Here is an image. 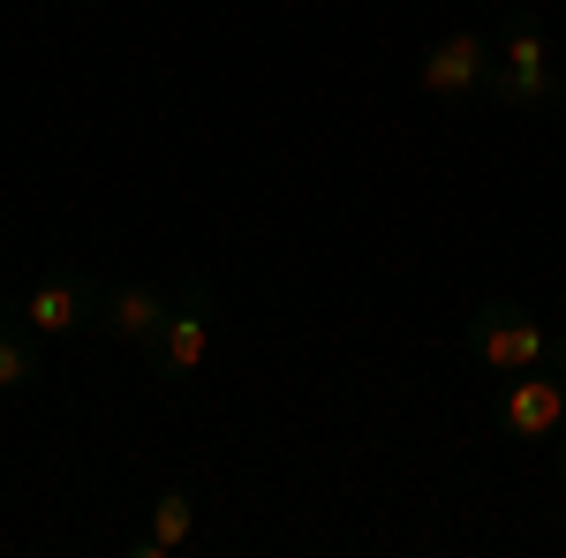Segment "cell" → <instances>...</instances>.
<instances>
[{"mask_svg": "<svg viewBox=\"0 0 566 558\" xmlns=\"http://www.w3.org/2000/svg\"><path fill=\"white\" fill-rule=\"evenodd\" d=\"M469 355H476L483 370H536V362H559L566 370V333H544L536 317H528L522 302H476L469 309Z\"/></svg>", "mask_w": 566, "mask_h": 558, "instance_id": "obj_1", "label": "cell"}, {"mask_svg": "<svg viewBox=\"0 0 566 558\" xmlns=\"http://www.w3.org/2000/svg\"><path fill=\"white\" fill-rule=\"evenodd\" d=\"M491 98H499V106H522V114H536V106H559V98H566L559 61H552V39H544V23H536L528 8H514V15H506Z\"/></svg>", "mask_w": 566, "mask_h": 558, "instance_id": "obj_2", "label": "cell"}, {"mask_svg": "<svg viewBox=\"0 0 566 558\" xmlns=\"http://www.w3.org/2000/svg\"><path fill=\"white\" fill-rule=\"evenodd\" d=\"M91 317H98V287H91L84 272H45L23 295L0 302V325H23L39 340H69V333H84Z\"/></svg>", "mask_w": 566, "mask_h": 558, "instance_id": "obj_3", "label": "cell"}, {"mask_svg": "<svg viewBox=\"0 0 566 558\" xmlns=\"http://www.w3.org/2000/svg\"><path fill=\"white\" fill-rule=\"evenodd\" d=\"M212 317H219V295L205 280H181L175 309H167V325H159V340H151V378H159V386H181L189 370H205V355H212Z\"/></svg>", "mask_w": 566, "mask_h": 558, "instance_id": "obj_4", "label": "cell"}, {"mask_svg": "<svg viewBox=\"0 0 566 558\" xmlns=\"http://www.w3.org/2000/svg\"><path fill=\"white\" fill-rule=\"evenodd\" d=\"M499 430L506 438H559L566 430V370L559 362H536V370H506V386H499Z\"/></svg>", "mask_w": 566, "mask_h": 558, "instance_id": "obj_5", "label": "cell"}, {"mask_svg": "<svg viewBox=\"0 0 566 558\" xmlns=\"http://www.w3.org/2000/svg\"><path fill=\"white\" fill-rule=\"evenodd\" d=\"M491 76H499V39H483V31H446L423 53L431 98H491Z\"/></svg>", "mask_w": 566, "mask_h": 558, "instance_id": "obj_6", "label": "cell"}, {"mask_svg": "<svg viewBox=\"0 0 566 558\" xmlns=\"http://www.w3.org/2000/svg\"><path fill=\"white\" fill-rule=\"evenodd\" d=\"M167 309L175 295H159V287H144V280H114V287H98V333L114 347H151L159 340V325H167Z\"/></svg>", "mask_w": 566, "mask_h": 558, "instance_id": "obj_7", "label": "cell"}, {"mask_svg": "<svg viewBox=\"0 0 566 558\" xmlns=\"http://www.w3.org/2000/svg\"><path fill=\"white\" fill-rule=\"evenodd\" d=\"M189 536H197V498L175 483V491H159V506H151V520H144V536H136L129 551L136 558H175Z\"/></svg>", "mask_w": 566, "mask_h": 558, "instance_id": "obj_8", "label": "cell"}, {"mask_svg": "<svg viewBox=\"0 0 566 558\" xmlns=\"http://www.w3.org/2000/svg\"><path fill=\"white\" fill-rule=\"evenodd\" d=\"M23 386H39V333L0 325V392H23Z\"/></svg>", "mask_w": 566, "mask_h": 558, "instance_id": "obj_9", "label": "cell"}, {"mask_svg": "<svg viewBox=\"0 0 566 558\" xmlns=\"http://www.w3.org/2000/svg\"><path fill=\"white\" fill-rule=\"evenodd\" d=\"M559 483H566V445H559Z\"/></svg>", "mask_w": 566, "mask_h": 558, "instance_id": "obj_10", "label": "cell"}]
</instances>
